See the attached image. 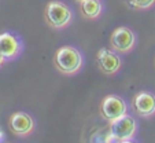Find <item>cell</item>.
Here are the masks:
<instances>
[{
	"label": "cell",
	"mask_w": 155,
	"mask_h": 143,
	"mask_svg": "<svg viewBox=\"0 0 155 143\" xmlns=\"http://www.w3.org/2000/svg\"><path fill=\"white\" fill-rule=\"evenodd\" d=\"M80 11L87 19H96L103 11V6L100 0H85L80 3Z\"/></svg>",
	"instance_id": "10"
},
{
	"label": "cell",
	"mask_w": 155,
	"mask_h": 143,
	"mask_svg": "<svg viewBox=\"0 0 155 143\" xmlns=\"http://www.w3.org/2000/svg\"><path fill=\"white\" fill-rule=\"evenodd\" d=\"M24 50V44L17 35L11 32L0 33V53L6 61H14Z\"/></svg>",
	"instance_id": "7"
},
{
	"label": "cell",
	"mask_w": 155,
	"mask_h": 143,
	"mask_svg": "<svg viewBox=\"0 0 155 143\" xmlns=\"http://www.w3.org/2000/svg\"><path fill=\"white\" fill-rule=\"evenodd\" d=\"M77 3H82V2H85V0H76Z\"/></svg>",
	"instance_id": "14"
},
{
	"label": "cell",
	"mask_w": 155,
	"mask_h": 143,
	"mask_svg": "<svg viewBox=\"0 0 155 143\" xmlns=\"http://www.w3.org/2000/svg\"><path fill=\"white\" fill-rule=\"evenodd\" d=\"M132 107L140 117L148 118L155 114V94L148 91H140L132 100Z\"/></svg>",
	"instance_id": "9"
},
{
	"label": "cell",
	"mask_w": 155,
	"mask_h": 143,
	"mask_svg": "<svg viewBox=\"0 0 155 143\" xmlns=\"http://www.w3.org/2000/svg\"><path fill=\"white\" fill-rule=\"evenodd\" d=\"M100 114L104 120H107L108 123L121 116L128 114V105L121 97L117 95H108V97L103 98V100L100 102Z\"/></svg>",
	"instance_id": "5"
},
{
	"label": "cell",
	"mask_w": 155,
	"mask_h": 143,
	"mask_svg": "<svg viewBox=\"0 0 155 143\" xmlns=\"http://www.w3.org/2000/svg\"><path fill=\"white\" fill-rule=\"evenodd\" d=\"M10 129L17 136H28L35 131V120L29 113L15 111L11 114L8 121Z\"/></svg>",
	"instance_id": "8"
},
{
	"label": "cell",
	"mask_w": 155,
	"mask_h": 143,
	"mask_svg": "<svg viewBox=\"0 0 155 143\" xmlns=\"http://www.w3.org/2000/svg\"><path fill=\"white\" fill-rule=\"evenodd\" d=\"M108 132L113 139L117 142L133 139L137 132V121L135 120V117L129 116V114L121 116L115 120L110 121Z\"/></svg>",
	"instance_id": "3"
},
{
	"label": "cell",
	"mask_w": 155,
	"mask_h": 143,
	"mask_svg": "<svg viewBox=\"0 0 155 143\" xmlns=\"http://www.w3.org/2000/svg\"><path fill=\"white\" fill-rule=\"evenodd\" d=\"M44 18H45L47 25L52 29H63L70 25L71 19H73V11L63 2L52 0L45 6Z\"/></svg>",
	"instance_id": "2"
},
{
	"label": "cell",
	"mask_w": 155,
	"mask_h": 143,
	"mask_svg": "<svg viewBox=\"0 0 155 143\" xmlns=\"http://www.w3.org/2000/svg\"><path fill=\"white\" fill-rule=\"evenodd\" d=\"M128 3L136 10H148L155 4V0H128Z\"/></svg>",
	"instance_id": "11"
},
{
	"label": "cell",
	"mask_w": 155,
	"mask_h": 143,
	"mask_svg": "<svg viewBox=\"0 0 155 143\" xmlns=\"http://www.w3.org/2000/svg\"><path fill=\"white\" fill-rule=\"evenodd\" d=\"M4 62H6V59H4V56L2 55V53H0V67L4 65Z\"/></svg>",
	"instance_id": "12"
},
{
	"label": "cell",
	"mask_w": 155,
	"mask_h": 143,
	"mask_svg": "<svg viewBox=\"0 0 155 143\" xmlns=\"http://www.w3.org/2000/svg\"><path fill=\"white\" fill-rule=\"evenodd\" d=\"M55 67L63 74H76L82 69L84 58L80 50L73 46H63L58 48L54 56Z\"/></svg>",
	"instance_id": "1"
},
{
	"label": "cell",
	"mask_w": 155,
	"mask_h": 143,
	"mask_svg": "<svg viewBox=\"0 0 155 143\" xmlns=\"http://www.w3.org/2000/svg\"><path fill=\"white\" fill-rule=\"evenodd\" d=\"M118 143H136V142H133V139H129V140H122V142H118Z\"/></svg>",
	"instance_id": "13"
},
{
	"label": "cell",
	"mask_w": 155,
	"mask_h": 143,
	"mask_svg": "<svg viewBox=\"0 0 155 143\" xmlns=\"http://www.w3.org/2000/svg\"><path fill=\"white\" fill-rule=\"evenodd\" d=\"M96 62L100 72L108 76L115 74L122 66V61L118 53L114 50H108V48H100L97 51Z\"/></svg>",
	"instance_id": "6"
},
{
	"label": "cell",
	"mask_w": 155,
	"mask_h": 143,
	"mask_svg": "<svg viewBox=\"0 0 155 143\" xmlns=\"http://www.w3.org/2000/svg\"><path fill=\"white\" fill-rule=\"evenodd\" d=\"M110 46L118 54L130 53L136 46V36L133 30L126 26H120L114 29L110 36Z\"/></svg>",
	"instance_id": "4"
}]
</instances>
